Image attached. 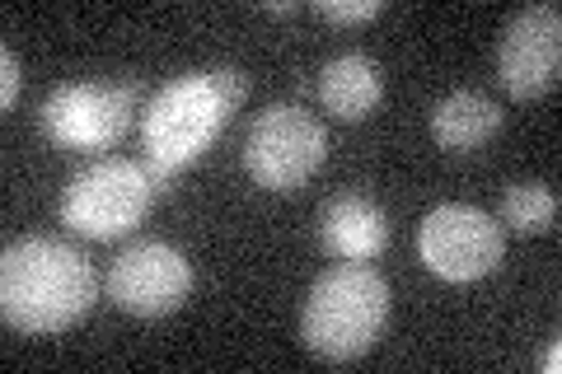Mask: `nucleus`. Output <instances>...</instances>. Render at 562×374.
<instances>
[{
	"mask_svg": "<svg viewBox=\"0 0 562 374\" xmlns=\"http://www.w3.org/2000/svg\"><path fill=\"white\" fill-rule=\"evenodd\" d=\"M99 281L80 248L29 235L0 253V318L24 337L76 328L94 309Z\"/></svg>",
	"mask_w": 562,
	"mask_h": 374,
	"instance_id": "f257e3e1",
	"label": "nucleus"
},
{
	"mask_svg": "<svg viewBox=\"0 0 562 374\" xmlns=\"http://www.w3.org/2000/svg\"><path fill=\"white\" fill-rule=\"evenodd\" d=\"M249 94V76L235 66H211V70H188V76L169 80L160 94L140 113V140H146V159L160 165L165 173H179L198 159L231 113Z\"/></svg>",
	"mask_w": 562,
	"mask_h": 374,
	"instance_id": "f03ea898",
	"label": "nucleus"
},
{
	"mask_svg": "<svg viewBox=\"0 0 562 374\" xmlns=\"http://www.w3.org/2000/svg\"><path fill=\"white\" fill-rule=\"evenodd\" d=\"M384 318H390V281L366 262H342L310 286L301 342L324 365H347L375 347Z\"/></svg>",
	"mask_w": 562,
	"mask_h": 374,
	"instance_id": "7ed1b4c3",
	"label": "nucleus"
},
{
	"mask_svg": "<svg viewBox=\"0 0 562 374\" xmlns=\"http://www.w3.org/2000/svg\"><path fill=\"white\" fill-rule=\"evenodd\" d=\"M169 188L173 173L150 159H94L66 183L57 216L80 239H122L146 220L155 197H165Z\"/></svg>",
	"mask_w": 562,
	"mask_h": 374,
	"instance_id": "20e7f679",
	"label": "nucleus"
},
{
	"mask_svg": "<svg viewBox=\"0 0 562 374\" xmlns=\"http://www.w3.org/2000/svg\"><path fill=\"white\" fill-rule=\"evenodd\" d=\"M328 159V136L319 117L295 103H272L249 122L244 136V173L268 192H301Z\"/></svg>",
	"mask_w": 562,
	"mask_h": 374,
	"instance_id": "39448f33",
	"label": "nucleus"
},
{
	"mask_svg": "<svg viewBox=\"0 0 562 374\" xmlns=\"http://www.w3.org/2000/svg\"><path fill=\"white\" fill-rule=\"evenodd\" d=\"M140 89L127 80H90V84H57L43 99V136L66 150H109L132 132Z\"/></svg>",
	"mask_w": 562,
	"mask_h": 374,
	"instance_id": "423d86ee",
	"label": "nucleus"
},
{
	"mask_svg": "<svg viewBox=\"0 0 562 374\" xmlns=\"http://www.w3.org/2000/svg\"><path fill=\"white\" fill-rule=\"evenodd\" d=\"M417 248L422 262L441 281H479L502 262L506 229L479 206L446 202L427 211V220L417 229Z\"/></svg>",
	"mask_w": 562,
	"mask_h": 374,
	"instance_id": "0eeeda50",
	"label": "nucleus"
},
{
	"mask_svg": "<svg viewBox=\"0 0 562 374\" xmlns=\"http://www.w3.org/2000/svg\"><path fill=\"white\" fill-rule=\"evenodd\" d=\"M192 295V262L165 239H140L109 267V299L132 318H165Z\"/></svg>",
	"mask_w": 562,
	"mask_h": 374,
	"instance_id": "6e6552de",
	"label": "nucleus"
},
{
	"mask_svg": "<svg viewBox=\"0 0 562 374\" xmlns=\"http://www.w3.org/2000/svg\"><path fill=\"white\" fill-rule=\"evenodd\" d=\"M562 76V14L553 5H525L497 38V80L520 103L543 99Z\"/></svg>",
	"mask_w": 562,
	"mask_h": 374,
	"instance_id": "1a4fd4ad",
	"label": "nucleus"
},
{
	"mask_svg": "<svg viewBox=\"0 0 562 374\" xmlns=\"http://www.w3.org/2000/svg\"><path fill=\"white\" fill-rule=\"evenodd\" d=\"M319 248L342 262H371L390 248V216L366 192H338L319 211Z\"/></svg>",
	"mask_w": 562,
	"mask_h": 374,
	"instance_id": "9d476101",
	"label": "nucleus"
},
{
	"mask_svg": "<svg viewBox=\"0 0 562 374\" xmlns=\"http://www.w3.org/2000/svg\"><path fill=\"white\" fill-rule=\"evenodd\" d=\"M384 99V76L366 52H342L319 70V103L324 113L338 122H361L380 109Z\"/></svg>",
	"mask_w": 562,
	"mask_h": 374,
	"instance_id": "9b49d317",
	"label": "nucleus"
},
{
	"mask_svg": "<svg viewBox=\"0 0 562 374\" xmlns=\"http://www.w3.org/2000/svg\"><path fill=\"white\" fill-rule=\"evenodd\" d=\"M502 132V103H492L479 89H454L431 109V140L450 155L483 150Z\"/></svg>",
	"mask_w": 562,
	"mask_h": 374,
	"instance_id": "f8f14e48",
	"label": "nucleus"
},
{
	"mask_svg": "<svg viewBox=\"0 0 562 374\" xmlns=\"http://www.w3.org/2000/svg\"><path fill=\"white\" fill-rule=\"evenodd\" d=\"M558 220V192L539 178H520L502 192V229L512 235H549Z\"/></svg>",
	"mask_w": 562,
	"mask_h": 374,
	"instance_id": "ddd939ff",
	"label": "nucleus"
},
{
	"mask_svg": "<svg viewBox=\"0 0 562 374\" xmlns=\"http://www.w3.org/2000/svg\"><path fill=\"white\" fill-rule=\"evenodd\" d=\"M314 14L328 24H371L384 14V0H319Z\"/></svg>",
	"mask_w": 562,
	"mask_h": 374,
	"instance_id": "4468645a",
	"label": "nucleus"
},
{
	"mask_svg": "<svg viewBox=\"0 0 562 374\" xmlns=\"http://www.w3.org/2000/svg\"><path fill=\"white\" fill-rule=\"evenodd\" d=\"M24 89V66H20V52L14 47H0V109H14Z\"/></svg>",
	"mask_w": 562,
	"mask_h": 374,
	"instance_id": "2eb2a0df",
	"label": "nucleus"
},
{
	"mask_svg": "<svg viewBox=\"0 0 562 374\" xmlns=\"http://www.w3.org/2000/svg\"><path fill=\"white\" fill-rule=\"evenodd\" d=\"M539 370L543 374H558L562 370V342H558V337H549V347L539 351Z\"/></svg>",
	"mask_w": 562,
	"mask_h": 374,
	"instance_id": "dca6fc26",
	"label": "nucleus"
},
{
	"mask_svg": "<svg viewBox=\"0 0 562 374\" xmlns=\"http://www.w3.org/2000/svg\"><path fill=\"white\" fill-rule=\"evenodd\" d=\"M268 14H301V5H295V0H272V5H262Z\"/></svg>",
	"mask_w": 562,
	"mask_h": 374,
	"instance_id": "f3484780",
	"label": "nucleus"
}]
</instances>
